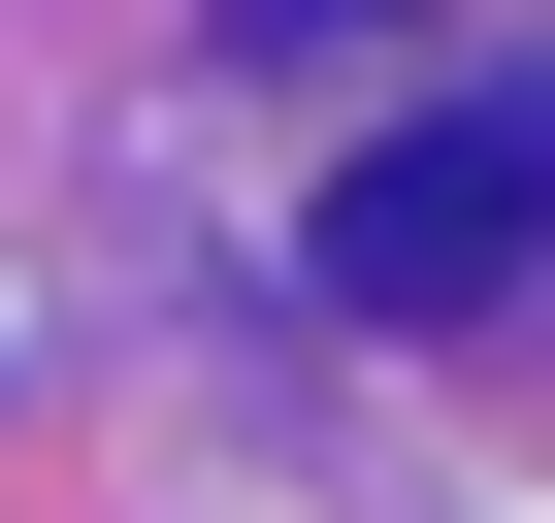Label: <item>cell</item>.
<instances>
[{"instance_id": "1", "label": "cell", "mask_w": 555, "mask_h": 523, "mask_svg": "<svg viewBox=\"0 0 555 523\" xmlns=\"http://www.w3.org/2000/svg\"><path fill=\"white\" fill-rule=\"evenodd\" d=\"M327 295H360V328H490V295H555V66H522V99H425L392 164H327Z\"/></svg>"}, {"instance_id": "2", "label": "cell", "mask_w": 555, "mask_h": 523, "mask_svg": "<svg viewBox=\"0 0 555 523\" xmlns=\"http://www.w3.org/2000/svg\"><path fill=\"white\" fill-rule=\"evenodd\" d=\"M229 34H327V0H229Z\"/></svg>"}]
</instances>
